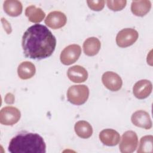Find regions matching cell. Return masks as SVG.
<instances>
[{
  "label": "cell",
  "instance_id": "1",
  "mask_svg": "<svg viewBox=\"0 0 153 153\" xmlns=\"http://www.w3.org/2000/svg\"><path fill=\"white\" fill-rule=\"evenodd\" d=\"M22 45L26 57L41 60L52 55L56 48V39L45 26L35 24L23 33Z\"/></svg>",
  "mask_w": 153,
  "mask_h": 153
},
{
  "label": "cell",
  "instance_id": "2",
  "mask_svg": "<svg viewBox=\"0 0 153 153\" xmlns=\"http://www.w3.org/2000/svg\"><path fill=\"white\" fill-rule=\"evenodd\" d=\"M11 153H45L46 145L38 133L21 132L13 137L8 145Z\"/></svg>",
  "mask_w": 153,
  "mask_h": 153
},
{
  "label": "cell",
  "instance_id": "3",
  "mask_svg": "<svg viewBox=\"0 0 153 153\" xmlns=\"http://www.w3.org/2000/svg\"><path fill=\"white\" fill-rule=\"evenodd\" d=\"M89 96V89L85 85H74L67 91L68 101L75 105H81L85 103Z\"/></svg>",
  "mask_w": 153,
  "mask_h": 153
},
{
  "label": "cell",
  "instance_id": "4",
  "mask_svg": "<svg viewBox=\"0 0 153 153\" xmlns=\"http://www.w3.org/2000/svg\"><path fill=\"white\" fill-rule=\"evenodd\" d=\"M139 33L132 28H125L120 30L117 35L116 42L121 48H126L133 45L137 39Z\"/></svg>",
  "mask_w": 153,
  "mask_h": 153
},
{
  "label": "cell",
  "instance_id": "5",
  "mask_svg": "<svg viewBox=\"0 0 153 153\" xmlns=\"http://www.w3.org/2000/svg\"><path fill=\"white\" fill-rule=\"evenodd\" d=\"M138 138L136 133L131 130L126 131L122 136L119 145L120 151L122 153H131L137 148Z\"/></svg>",
  "mask_w": 153,
  "mask_h": 153
},
{
  "label": "cell",
  "instance_id": "6",
  "mask_svg": "<svg viewBox=\"0 0 153 153\" xmlns=\"http://www.w3.org/2000/svg\"><path fill=\"white\" fill-rule=\"evenodd\" d=\"M81 48L79 45L71 44L66 47L61 52L60 59L65 65H70L75 63L79 57Z\"/></svg>",
  "mask_w": 153,
  "mask_h": 153
},
{
  "label": "cell",
  "instance_id": "7",
  "mask_svg": "<svg viewBox=\"0 0 153 153\" xmlns=\"http://www.w3.org/2000/svg\"><path fill=\"white\" fill-rule=\"evenodd\" d=\"M20 117L19 109L14 106H6L0 111V123L5 126H13L19 121Z\"/></svg>",
  "mask_w": 153,
  "mask_h": 153
},
{
  "label": "cell",
  "instance_id": "8",
  "mask_svg": "<svg viewBox=\"0 0 153 153\" xmlns=\"http://www.w3.org/2000/svg\"><path fill=\"white\" fill-rule=\"evenodd\" d=\"M102 81L105 87L112 91H118L123 85V81L120 75L112 71L105 72L102 76Z\"/></svg>",
  "mask_w": 153,
  "mask_h": 153
},
{
  "label": "cell",
  "instance_id": "9",
  "mask_svg": "<svg viewBox=\"0 0 153 153\" xmlns=\"http://www.w3.org/2000/svg\"><path fill=\"white\" fill-rule=\"evenodd\" d=\"M67 22L66 15L59 11L50 12L45 19V23L49 27L53 29H57L63 27Z\"/></svg>",
  "mask_w": 153,
  "mask_h": 153
},
{
  "label": "cell",
  "instance_id": "10",
  "mask_svg": "<svg viewBox=\"0 0 153 153\" xmlns=\"http://www.w3.org/2000/svg\"><path fill=\"white\" fill-rule=\"evenodd\" d=\"M152 85L148 79H141L135 83L133 87L134 96L139 99L148 97L152 92Z\"/></svg>",
  "mask_w": 153,
  "mask_h": 153
},
{
  "label": "cell",
  "instance_id": "11",
  "mask_svg": "<svg viewBox=\"0 0 153 153\" xmlns=\"http://www.w3.org/2000/svg\"><path fill=\"white\" fill-rule=\"evenodd\" d=\"M132 123L139 127L149 130L152 127V121L149 114L145 111L139 110L134 112L131 117Z\"/></svg>",
  "mask_w": 153,
  "mask_h": 153
},
{
  "label": "cell",
  "instance_id": "12",
  "mask_svg": "<svg viewBox=\"0 0 153 153\" xmlns=\"http://www.w3.org/2000/svg\"><path fill=\"white\" fill-rule=\"evenodd\" d=\"M67 75L71 81L75 83L83 82L88 78L87 70L79 65L70 67L68 70Z\"/></svg>",
  "mask_w": 153,
  "mask_h": 153
},
{
  "label": "cell",
  "instance_id": "13",
  "mask_svg": "<svg viewBox=\"0 0 153 153\" xmlns=\"http://www.w3.org/2000/svg\"><path fill=\"white\" fill-rule=\"evenodd\" d=\"M99 139L104 145L112 146L117 145L118 143L120 140V136L116 130L106 128L100 132Z\"/></svg>",
  "mask_w": 153,
  "mask_h": 153
},
{
  "label": "cell",
  "instance_id": "14",
  "mask_svg": "<svg viewBox=\"0 0 153 153\" xmlns=\"http://www.w3.org/2000/svg\"><path fill=\"white\" fill-rule=\"evenodd\" d=\"M151 3L148 0L133 1L131 5V10L136 16L142 17L146 15L151 10Z\"/></svg>",
  "mask_w": 153,
  "mask_h": 153
},
{
  "label": "cell",
  "instance_id": "15",
  "mask_svg": "<svg viewBox=\"0 0 153 153\" xmlns=\"http://www.w3.org/2000/svg\"><path fill=\"white\" fill-rule=\"evenodd\" d=\"M100 46L101 44L99 39L96 37H90L83 43L84 53L88 56H94L99 51Z\"/></svg>",
  "mask_w": 153,
  "mask_h": 153
},
{
  "label": "cell",
  "instance_id": "16",
  "mask_svg": "<svg viewBox=\"0 0 153 153\" xmlns=\"http://www.w3.org/2000/svg\"><path fill=\"white\" fill-rule=\"evenodd\" d=\"M36 72L35 65L30 62H22L18 66L17 74L22 79H28L34 76Z\"/></svg>",
  "mask_w": 153,
  "mask_h": 153
},
{
  "label": "cell",
  "instance_id": "17",
  "mask_svg": "<svg viewBox=\"0 0 153 153\" xmlns=\"http://www.w3.org/2000/svg\"><path fill=\"white\" fill-rule=\"evenodd\" d=\"M4 11L10 16L17 17L22 13L23 6L20 1L17 0H7L4 2Z\"/></svg>",
  "mask_w": 153,
  "mask_h": 153
},
{
  "label": "cell",
  "instance_id": "18",
  "mask_svg": "<svg viewBox=\"0 0 153 153\" xmlns=\"http://www.w3.org/2000/svg\"><path fill=\"white\" fill-rule=\"evenodd\" d=\"M25 15L28 20L32 23H39L42 21L45 16V13L40 8H37L35 5H30L26 8Z\"/></svg>",
  "mask_w": 153,
  "mask_h": 153
},
{
  "label": "cell",
  "instance_id": "19",
  "mask_svg": "<svg viewBox=\"0 0 153 153\" xmlns=\"http://www.w3.org/2000/svg\"><path fill=\"white\" fill-rule=\"evenodd\" d=\"M76 134L81 138L87 139L93 134V128L89 123L85 121H78L74 126Z\"/></svg>",
  "mask_w": 153,
  "mask_h": 153
},
{
  "label": "cell",
  "instance_id": "20",
  "mask_svg": "<svg viewBox=\"0 0 153 153\" xmlns=\"http://www.w3.org/2000/svg\"><path fill=\"white\" fill-rule=\"evenodd\" d=\"M152 143L153 136L152 135H148L142 137L140 139L137 152L138 153L152 152Z\"/></svg>",
  "mask_w": 153,
  "mask_h": 153
},
{
  "label": "cell",
  "instance_id": "21",
  "mask_svg": "<svg viewBox=\"0 0 153 153\" xmlns=\"http://www.w3.org/2000/svg\"><path fill=\"white\" fill-rule=\"evenodd\" d=\"M108 7L114 11H118L123 10L126 5L127 1L126 0L111 1L108 0L106 1Z\"/></svg>",
  "mask_w": 153,
  "mask_h": 153
},
{
  "label": "cell",
  "instance_id": "22",
  "mask_svg": "<svg viewBox=\"0 0 153 153\" xmlns=\"http://www.w3.org/2000/svg\"><path fill=\"white\" fill-rule=\"evenodd\" d=\"M87 3L89 8L93 11H101L105 6V1L103 0L96 1H87Z\"/></svg>",
  "mask_w": 153,
  "mask_h": 153
},
{
  "label": "cell",
  "instance_id": "23",
  "mask_svg": "<svg viewBox=\"0 0 153 153\" xmlns=\"http://www.w3.org/2000/svg\"><path fill=\"white\" fill-rule=\"evenodd\" d=\"M1 22L2 23L3 26L4 27L5 30L6 31V32L8 34H10L11 32V27L10 24L8 23V21H7L5 20V19H4V18L1 19Z\"/></svg>",
  "mask_w": 153,
  "mask_h": 153
},
{
  "label": "cell",
  "instance_id": "24",
  "mask_svg": "<svg viewBox=\"0 0 153 153\" xmlns=\"http://www.w3.org/2000/svg\"><path fill=\"white\" fill-rule=\"evenodd\" d=\"M5 101L7 103H8V104L13 103V102L14 101V96L11 93H8L5 97Z\"/></svg>",
  "mask_w": 153,
  "mask_h": 153
}]
</instances>
